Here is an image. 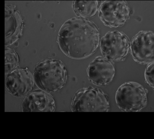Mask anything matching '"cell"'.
Instances as JSON below:
<instances>
[{"label": "cell", "mask_w": 154, "mask_h": 139, "mask_svg": "<svg viewBox=\"0 0 154 139\" xmlns=\"http://www.w3.org/2000/svg\"><path fill=\"white\" fill-rule=\"evenodd\" d=\"M98 29L92 21L74 17L66 21L58 33V44L68 56L75 59L86 58L96 50L99 44Z\"/></svg>", "instance_id": "cell-1"}, {"label": "cell", "mask_w": 154, "mask_h": 139, "mask_svg": "<svg viewBox=\"0 0 154 139\" xmlns=\"http://www.w3.org/2000/svg\"><path fill=\"white\" fill-rule=\"evenodd\" d=\"M34 82L41 89L48 93L60 90L67 77L66 68L58 60L48 59L39 62L33 74Z\"/></svg>", "instance_id": "cell-2"}, {"label": "cell", "mask_w": 154, "mask_h": 139, "mask_svg": "<svg viewBox=\"0 0 154 139\" xmlns=\"http://www.w3.org/2000/svg\"><path fill=\"white\" fill-rule=\"evenodd\" d=\"M109 104L107 95L97 87L89 86L78 91L71 104L72 112H108Z\"/></svg>", "instance_id": "cell-3"}, {"label": "cell", "mask_w": 154, "mask_h": 139, "mask_svg": "<svg viewBox=\"0 0 154 139\" xmlns=\"http://www.w3.org/2000/svg\"><path fill=\"white\" fill-rule=\"evenodd\" d=\"M115 100L117 105L122 111L139 112L146 105V91L137 83L127 82L118 88L116 93Z\"/></svg>", "instance_id": "cell-4"}, {"label": "cell", "mask_w": 154, "mask_h": 139, "mask_svg": "<svg viewBox=\"0 0 154 139\" xmlns=\"http://www.w3.org/2000/svg\"><path fill=\"white\" fill-rule=\"evenodd\" d=\"M100 47L102 53L109 60L117 61L124 58L129 48V42L123 33L115 31L106 33L101 38Z\"/></svg>", "instance_id": "cell-5"}, {"label": "cell", "mask_w": 154, "mask_h": 139, "mask_svg": "<svg viewBox=\"0 0 154 139\" xmlns=\"http://www.w3.org/2000/svg\"><path fill=\"white\" fill-rule=\"evenodd\" d=\"M129 14L128 7L125 1H106L101 4L99 16L102 22L110 27L122 26Z\"/></svg>", "instance_id": "cell-6"}, {"label": "cell", "mask_w": 154, "mask_h": 139, "mask_svg": "<svg viewBox=\"0 0 154 139\" xmlns=\"http://www.w3.org/2000/svg\"><path fill=\"white\" fill-rule=\"evenodd\" d=\"M5 86L13 95L23 97L32 91L35 82L32 74L27 68H19L8 74Z\"/></svg>", "instance_id": "cell-7"}, {"label": "cell", "mask_w": 154, "mask_h": 139, "mask_svg": "<svg viewBox=\"0 0 154 139\" xmlns=\"http://www.w3.org/2000/svg\"><path fill=\"white\" fill-rule=\"evenodd\" d=\"M131 55L136 62L150 64L154 60V34L151 31H141L133 38L130 44Z\"/></svg>", "instance_id": "cell-8"}, {"label": "cell", "mask_w": 154, "mask_h": 139, "mask_svg": "<svg viewBox=\"0 0 154 139\" xmlns=\"http://www.w3.org/2000/svg\"><path fill=\"white\" fill-rule=\"evenodd\" d=\"M115 72L112 63L101 57L94 59L90 64L87 70L89 80L97 86H103L109 83L114 77Z\"/></svg>", "instance_id": "cell-9"}, {"label": "cell", "mask_w": 154, "mask_h": 139, "mask_svg": "<svg viewBox=\"0 0 154 139\" xmlns=\"http://www.w3.org/2000/svg\"><path fill=\"white\" fill-rule=\"evenodd\" d=\"M55 108V101L52 96L41 89L31 92L26 96L22 104L23 112H52Z\"/></svg>", "instance_id": "cell-10"}, {"label": "cell", "mask_w": 154, "mask_h": 139, "mask_svg": "<svg viewBox=\"0 0 154 139\" xmlns=\"http://www.w3.org/2000/svg\"><path fill=\"white\" fill-rule=\"evenodd\" d=\"M23 21L19 12L10 5H5V46L11 45L20 38Z\"/></svg>", "instance_id": "cell-11"}, {"label": "cell", "mask_w": 154, "mask_h": 139, "mask_svg": "<svg viewBox=\"0 0 154 139\" xmlns=\"http://www.w3.org/2000/svg\"><path fill=\"white\" fill-rule=\"evenodd\" d=\"M98 5L97 1H75L73 8L78 15L85 19L94 16L97 13Z\"/></svg>", "instance_id": "cell-12"}, {"label": "cell", "mask_w": 154, "mask_h": 139, "mask_svg": "<svg viewBox=\"0 0 154 139\" xmlns=\"http://www.w3.org/2000/svg\"><path fill=\"white\" fill-rule=\"evenodd\" d=\"M19 59L17 53L12 48H5V73L8 74L18 66Z\"/></svg>", "instance_id": "cell-13"}, {"label": "cell", "mask_w": 154, "mask_h": 139, "mask_svg": "<svg viewBox=\"0 0 154 139\" xmlns=\"http://www.w3.org/2000/svg\"><path fill=\"white\" fill-rule=\"evenodd\" d=\"M154 62L148 65L145 71L144 76L146 83L151 87L154 88Z\"/></svg>", "instance_id": "cell-14"}]
</instances>
